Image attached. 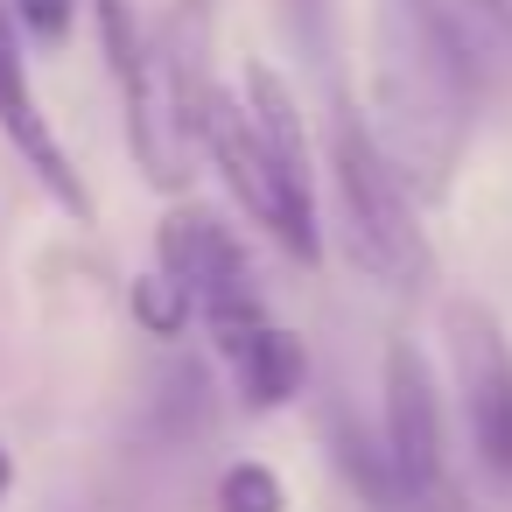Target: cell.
<instances>
[{"label": "cell", "mask_w": 512, "mask_h": 512, "mask_svg": "<svg viewBox=\"0 0 512 512\" xmlns=\"http://www.w3.org/2000/svg\"><path fill=\"white\" fill-rule=\"evenodd\" d=\"M190 316H197V302H190V288H183L169 267H148V274L134 281V323H141L148 337H183Z\"/></svg>", "instance_id": "cell-9"}, {"label": "cell", "mask_w": 512, "mask_h": 512, "mask_svg": "<svg viewBox=\"0 0 512 512\" xmlns=\"http://www.w3.org/2000/svg\"><path fill=\"white\" fill-rule=\"evenodd\" d=\"M0 134H8V148L36 169V183H43L64 211H78V218L92 211V197H85V183H78L64 141H57V127H50L43 106H36L29 57H22V29H15V15H8V0H0Z\"/></svg>", "instance_id": "cell-7"}, {"label": "cell", "mask_w": 512, "mask_h": 512, "mask_svg": "<svg viewBox=\"0 0 512 512\" xmlns=\"http://www.w3.org/2000/svg\"><path fill=\"white\" fill-rule=\"evenodd\" d=\"M162 267L190 288V302H197V316L211 323V344H218V351L239 344V337H253L260 323H274L267 302H260V288H253V267H246L239 239H232L218 218L176 211V218L162 225Z\"/></svg>", "instance_id": "cell-6"}, {"label": "cell", "mask_w": 512, "mask_h": 512, "mask_svg": "<svg viewBox=\"0 0 512 512\" xmlns=\"http://www.w3.org/2000/svg\"><path fill=\"white\" fill-rule=\"evenodd\" d=\"M442 344H449V379H456L470 449L491 477L512 484V344H505V323L477 295H456L442 309Z\"/></svg>", "instance_id": "cell-5"}, {"label": "cell", "mask_w": 512, "mask_h": 512, "mask_svg": "<svg viewBox=\"0 0 512 512\" xmlns=\"http://www.w3.org/2000/svg\"><path fill=\"white\" fill-rule=\"evenodd\" d=\"M92 8H99V43H106V64H113V78H127V71L148 57L141 0H92Z\"/></svg>", "instance_id": "cell-10"}, {"label": "cell", "mask_w": 512, "mask_h": 512, "mask_svg": "<svg viewBox=\"0 0 512 512\" xmlns=\"http://www.w3.org/2000/svg\"><path fill=\"white\" fill-rule=\"evenodd\" d=\"M218 358L232 365V386H239L246 407H288L302 393V379H309V358H302V344L281 323H260L253 337L225 344Z\"/></svg>", "instance_id": "cell-8"}, {"label": "cell", "mask_w": 512, "mask_h": 512, "mask_svg": "<svg viewBox=\"0 0 512 512\" xmlns=\"http://www.w3.org/2000/svg\"><path fill=\"white\" fill-rule=\"evenodd\" d=\"M71 8L78 0H8V15L29 43H64L71 36Z\"/></svg>", "instance_id": "cell-12"}, {"label": "cell", "mask_w": 512, "mask_h": 512, "mask_svg": "<svg viewBox=\"0 0 512 512\" xmlns=\"http://www.w3.org/2000/svg\"><path fill=\"white\" fill-rule=\"evenodd\" d=\"M197 141L211 148L225 190L253 225H267L295 260L323 253V218H316V162H309V127L295 113V92L281 71L246 64L239 92L211 85L197 113Z\"/></svg>", "instance_id": "cell-2"}, {"label": "cell", "mask_w": 512, "mask_h": 512, "mask_svg": "<svg viewBox=\"0 0 512 512\" xmlns=\"http://www.w3.org/2000/svg\"><path fill=\"white\" fill-rule=\"evenodd\" d=\"M8 484H15V463H8V449H0V498H8Z\"/></svg>", "instance_id": "cell-15"}, {"label": "cell", "mask_w": 512, "mask_h": 512, "mask_svg": "<svg viewBox=\"0 0 512 512\" xmlns=\"http://www.w3.org/2000/svg\"><path fill=\"white\" fill-rule=\"evenodd\" d=\"M330 197H337V239L351 253V267L393 295H421L435 274L428 232L414 218V190L400 183V169L386 162V148L372 141V127L337 106L330 120Z\"/></svg>", "instance_id": "cell-3"}, {"label": "cell", "mask_w": 512, "mask_h": 512, "mask_svg": "<svg viewBox=\"0 0 512 512\" xmlns=\"http://www.w3.org/2000/svg\"><path fill=\"white\" fill-rule=\"evenodd\" d=\"M484 43L449 0H372V141L421 204H442L484 92Z\"/></svg>", "instance_id": "cell-1"}, {"label": "cell", "mask_w": 512, "mask_h": 512, "mask_svg": "<svg viewBox=\"0 0 512 512\" xmlns=\"http://www.w3.org/2000/svg\"><path fill=\"white\" fill-rule=\"evenodd\" d=\"M386 456H393V477H400V505L407 512H477L470 505V484L456 470V449H449V414H442V386H435V365L393 337L386 344Z\"/></svg>", "instance_id": "cell-4"}, {"label": "cell", "mask_w": 512, "mask_h": 512, "mask_svg": "<svg viewBox=\"0 0 512 512\" xmlns=\"http://www.w3.org/2000/svg\"><path fill=\"white\" fill-rule=\"evenodd\" d=\"M288 29L316 57V71H330V57H337V43H330V0H288Z\"/></svg>", "instance_id": "cell-13"}, {"label": "cell", "mask_w": 512, "mask_h": 512, "mask_svg": "<svg viewBox=\"0 0 512 512\" xmlns=\"http://www.w3.org/2000/svg\"><path fill=\"white\" fill-rule=\"evenodd\" d=\"M218 505L225 512H288V491H281V477L267 463H232L218 477Z\"/></svg>", "instance_id": "cell-11"}, {"label": "cell", "mask_w": 512, "mask_h": 512, "mask_svg": "<svg viewBox=\"0 0 512 512\" xmlns=\"http://www.w3.org/2000/svg\"><path fill=\"white\" fill-rule=\"evenodd\" d=\"M484 50H512V0H449Z\"/></svg>", "instance_id": "cell-14"}]
</instances>
